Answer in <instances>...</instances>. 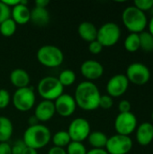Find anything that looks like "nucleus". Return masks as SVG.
<instances>
[{
  "mask_svg": "<svg viewBox=\"0 0 153 154\" xmlns=\"http://www.w3.org/2000/svg\"><path fill=\"white\" fill-rule=\"evenodd\" d=\"M101 97L97 86L92 81H83L79 83L75 90L74 99L77 106L85 111H93L99 107Z\"/></svg>",
  "mask_w": 153,
  "mask_h": 154,
  "instance_id": "f257e3e1",
  "label": "nucleus"
},
{
  "mask_svg": "<svg viewBox=\"0 0 153 154\" xmlns=\"http://www.w3.org/2000/svg\"><path fill=\"white\" fill-rule=\"evenodd\" d=\"M51 140V133L50 129L41 124L29 125L24 131L23 142L26 147L38 151L49 144Z\"/></svg>",
  "mask_w": 153,
  "mask_h": 154,
  "instance_id": "f03ea898",
  "label": "nucleus"
},
{
  "mask_svg": "<svg viewBox=\"0 0 153 154\" xmlns=\"http://www.w3.org/2000/svg\"><path fill=\"white\" fill-rule=\"evenodd\" d=\"M122 20L126 29L133 33L144 32L148 25V19L144 12L134 5L126 7L122 14Z\"/></svg>",
  "mask_w": 153,
  "mask_h": 154,
  "instance_id": "7ed1b4c3",
  "label": "nucleus"
},
{
  "mask_svg": "<svg viewBox=\"0 0 153 154\" xmlns=\"http://www.w3.org/2000/svg\"><path fill=\"white\" fill-rule=\"evenodd\" d=\"M38 61L47 68H57L62 64L64 60V54L62 51L55 45H43L36 53Z\"/></svg>",
  "mask_w": 153,
  "mask_h": 154,
  "instance_id": "20e7f679",
  "label": "nucleus"
},
{
  "mask_svg": "<svg viewBox=\"0 0 153 154\" xmlns=\"http://www.w3.org/2000/svg\"><path fill=\"white\" fill-rule=\"evenodd\" d=\"M37 91L43 100L53 102L63 94L64 88L59 81L58 78L48 76L42 78L39 81Z\"/></svg>",
  "mask_w": 153,
  "mask_h": 154,
  "instance_id": "39448f33",
  "label": "nucleus"
},
{
  "mask_svg": "<svg viewBox=\"0 0 153 154\" xmlns=\"http://www.w3.org/2000/svg\"><path fill=\"white\" fill-rule=\"evenodd\" d=\"M36 96L34 88L27 87L18 88L14 91L12 97V103L15 109L20 112H28L35 105Z\"/></svg>",
  "mask_w": 153,
  "mask_h": 154,
  "instance_id": "423d86ee",
  "label": "nucleus"
},
{
  "mask_svg": "<svg viewBox=\"0 0 153 154\" xmlns=\"http://www.w3.org/2000/svg\"><path fill=\"white\" fill-rule=\"evenodd\" d=\"M121 37V29L115 23L109 22L104 23L97 29L96 41L103 47H112L115 45Z\"/></svg>",
  "mask_w": 153,
  "mask_h": 154,
  "instance_id": "0eeeda50",
  "label": "nucleus"
},
{
  "mask_svg": "<svg viewBox=\"0 0 153 154\" xmlns=\"http://www.w3.org/2000/svg\"><path fill=\"white\" fill-rule=\"evenodd\" d=\"M67 132L71 139V142L82 143L83 141L87 139L88 135L91 133L90 124L85 118H75L69 124Z\"/></svg>",
  "mask_w": 153,
  "mask_h": 154,
  "instance_id": "6e6552de",
  "label": "nucleus"
},
{
  "mask_svg": "<svg viewBox=\"0 0 153 154\" xmlns=\"http://www.w3.org/2000/svg\"><path fill=\"white\" fill-rule=\"evenodd\" d=\"M125 76L129 82L142 86L149 82L151 79V71L145 64L141 62H133L128 66Z\"/></svg>",
  "mask_w": 153,
  "mask_h": 154,
  "instance_id": "1a4fd4ad",
  "label": "nucleus"
},
{
  "mask_svg": "<svg viewBox=\"0 0 153 154\" xmlns=\"http://www.w3.org/2000/svg\"><path fill=\"white\" fill-rule=\"evenodd\" d=\"M133 148V140L130 136L115 134L108 138L106 151L108 154H127Z\"/></svg>",
  "mask_w": 153,
  "mask_h": 154,
  "instance_id": "9d476101",
  "label": "nucleus"
},
{
  "mask_svg": "<svg viewBox=\"0 0 153 154\" xmlns=\"http://www.w3.org/2000/svg\"><path fill=\"white\" fill-rule=\"evenodd\" d=\"M115 129L117 134L129 136L137 129V118L132 112L119 113L115 120Z\"/></svg>",
  "mask_w": 153,
  "mask_h": 154,
  "instance_id": "9b49d317",
  "label": "nucleus"
},
{
  "mask_svg": "<svg viewBox=\"0 0 153 154\" xmlns=\"http://www.w3.org/2000/svg\"><path fill=\"white\" fill-rule=\"evenodd\" d=\"M129 80L124 74L113 76L106 84V92L111 97H119L128 89Z\"/></svg>",
  "mask_w": 153,
  "mask_h": 154,
  "instance_id": "f8f14e48",
  "label": "nucleus"
},
{
  "mask_svg": "<svg viewBox=\"0 0 153 154\" xmlns=\"http://www.w3.org/2000/svg\"><path fill=\"white\" fill-rule=\"evenodd\" d=\"M53 103L56 113L62 117H69L72 116L77 108V104L74 97L69 94L63 93Z\"/></svg>",
  "mask_w": 153,
  "mask_h": 154,
  "instance_id": "ddd939ff",
  "label": "nucleus"
},
{
  "mask_svg": "<svg viewBox=\"0 0 153 154\" xmlns=\"http://www.w3.org/2000/svg\"><path fill=\"white\" fill-rule=\"evenodd\" d=\"M80 72L84 78L88 81L96 80L100 79L104 74L103 65L95 60H85L80 66Z\"/></svg>",
  "mask_w": 153,
  "mask_h": 154,
  "instance_id": "4468645a",
  "label": "nucleus"
},
{
  "mask_svg": "<svg viewBox=\"0 0 153 154\" xmlns=\"http://www.w3.org/2000/svg\"><path fill=\"white\" fill-rule=\"evenodd\" d=\"M55 106L52 101L42 100L34 109V116L38 122H47L55 115Z\"/></svg>",
  "mask_w": 153,
  "mask_h": 154,
  "instance_id": "2eb2a0df",
  "label": "nucleus"
},
{
  "mask_svg": "<svg viewBox=\"0 0 153 154\" xmlns=\"http://www.w3.org/2000/svg\"><path fill=\"white\" fill-rule=\"evenodd\" d=\"M136 140L142 146H147L153 141V125L144 122L136 129Z\"/></svg>",
  "mask_w": 153,
  "mask_h": 154,
  "instance_id": "dca6fc26",
  "label": "nucleus"
},
{
  "mask_svg": "<svg viewBox=\"0 0 153 154\" xmlns=\"http://www.w3.org/2000/svg\"><path fill=\"white\" fill-rule=\"evenodd\" d=\"M11 18L16 24H26L31 19V10L27 5H23L19 2L18 5L11 8Z\"/></svg>",
  "mask_w": 153,
  "mask_h": 154,
  "instance_id": "f3484780",
  "label": "nucleus"
},
{
  "mask_svg": "<svg viewBox=\"0 0 153 154\" xmlns=\"http://www.w3.org/2000/svg\"><path fill=\"white\" fill-rule=\"evenodd\" d=\"M10 82L14 87L18 88L29 87L31 79L28 72L23 69H15L10 73Z\"/></svg>",
  "mask_w": 153,
  "mask_h": 154,
  "instance_id": "a211bd4d",
  "label": "nucleus"
},
{
  "mask_svg": "<svg viewBox=\"0 0 153 154\" xmlns=\"http://www.w3.org/2000/svg\"><path fill=\"white\" fill-rule=\"evenodd\" d=\"M78 33L82 40L87 42H91L96 40L97 28L91 22H82L78 27Z\"/></svg>",
  "mask_w": 153,
  "mask_h": 154,
  "instance_id": "6ab92c4d",
  "label": "nucleus"
},
{
  "mask_svg": "<svg viewBox=\"0 0 153 154\" xmlns=\"http://www.w3.org/2000/svg\"><path fill=\"white\" fill-rule=\"evenodd\" d=\"M33 24L38 26H44L50 22V13L46 8L35 6L31 10V19Z\"/></svg>",
  "mask_w": 153,
  "mask_h": 154,
  "instance_id": "aec40b11",
  "label": "nucleus"
},
{
  "mask_svg": "<svg viewBox=\"0 0 153 154\" xmlns=\"http://www.w3.org/2000/svg\"><path fill=\"white\" fill-rule=\"evenodd\" d=\"M13 132L14 126L11 120L5 116H0V143H7Z\"/></svg>",
  "mask_w": 153,
  "mask_h": 154,
  "instance_id": "412c9836",
  "label": "nucleus"
},
{
  "mask_svg": "<svg viewBox=\"0 0 153 154\" xmlns=\"http://www.w3.org/2000/svg\"><path fill=\"white\" fill-rule=\"evenodd\" d=\"M87 140L89 144L93 147V149H104L106 148V145L107 143L108 137L106 134L102 132L95 131L90 133V134L87 137Z\"/></svg>",
  "mask_w": 153,
  "mask_h": 154,
  "instance_id": "4be33fe9",
  "label": "nucleus"
},
{
  "mask_svg": "<svg viewBox=\"0 0 153 154\" xmlns=\"http://www.w3.org/2000/svg\"><path fill=\"white\" fill-rule=\"evenodd\" d=\"M51 141L55 147L63 148V149L71 143V139L67 131H59L55 133L51 136Z\"/></svg>",
  "mask_w": 153,
  "mask_h": 154,
  "instance_id": "5701e85b",
  "label": "nucleus"
},
{
  "mask_svg": "<svg viewBox=\"0 0 153 154\" xmlns=\"http://www.w3.org/2000/svg\"><path fill=\"white\" fill-rule=\"evenodd\" d=\"M124 49L129 52H135L140 49V38L139 33L131 32L124 40Z\"/></svg>",
  "mask_w": 153,
  "mask_h": 154,
  "instance_id": "b1692460",
  "label": "nucleus"
},
{
  "mask_svg": "<svg viewBox=\"0 0 153 154\" xmlns=\"http://www.w3.org/2000/svg\"><path fill=\"white\" fill-rule=\"evenodd\" d=\"M16 28H17V24L10 17L0 24V33L4 37H11L15 33Z\"/></svg>",
  "mask_w": 153,
  "mask_h": 154,
  "instance_id": "393cba45",
  "label": "nucleus"
},
{
  "mask_svg": "<svg viewBox=\"0 0 153 154\" xmlns=\"http://www.w3.org/2000/svg\"><path fill=\"white\" fill-rule=\"evenodd\" d=\"M140 38V49H142L146 52L153 51V36L149 32H142L139 33Z\"/></svg>",
  "mask_w": 153,
  "mask_h": 154,
  "instance_id": "a878e982",
  "label": "nucleus"
},
{
  "mask_svg": "<svg viewBox=\"0 0 153 154\" xmlns=\"http://www.w3.org/2000/svg\"><path fill=\"white\" fill-rule=\"evenodd\" d=\"M76 78H77L76 74L73 70L64 69L60 73L58 79L60 82V84L63 86V88H65V87H69L73 85L76 81Z\"/></svg>",
  "mask_w": 153,
  "mask_h": 154,
  "instance_id": "bb28decb",
  "label": "nucleus"
},
{
  "mask_svg": "<svg viewBox=\"0 0 153 154\" xmlns=\"http://www.w3.org/2000/svg\"><path fill=\"white\" fill-rule=\"evenodd\" d=\"M66 152L67 154H87V151L82 143L71 142L67 146Z\"/></svg>",
  "mask_w": 153,
  "mask_h": 154,
  "instance_id": "cd10ccee",
  "label": "nucleus"
},
{
  "mask_svg": "<svg viewBox=\"0 0 153 154\" xmlns=\"http://www.w3.org/2000/svg\"><path fill=\"white\" fill-rule=\"evenodd\" d=\"M11 100L12 98H11L10 93L5 88H1L0 89V109L6 108L9 106Z\"/></svg>",
  "mask_w": 153,
  "mask_h": 154,
  "instance_id": "c85d7f7f",
  "label": "nucleus"
},
{
  "mask_svg": "<svg viewBox=\"0 0 153 154\" xmlns=\"http://www.w3.org/2000/svg\"><path fill=\"white\" fill-rule=\"evenodd\" d=\"M134 6L142 12L149 11L152 8L153 0H135Z\"/></svg>",
  "mask_w": 153,
  "mask_h": 154,
  "instance_id": "c756f323",
  "label": "nucleus"
},
{
  "mask_svg": "<svg viewBox=\"0 0 153 154\" xmlns=\"http://www.w3.org/2000/svg\"><path fill=\"white\" fill-rule=\"evenodd\" d=\"M114 105V100L113 97H111L108 95H101L100 100H99V107H101L102 109L107 110L110 109Z\"/></svg>",
  "mask_w": 153,
  "mask_h": 154,
  "instance_id": "7c9ffc66",
  "label": "nucleus"
},
{
  "mask_svg": "<svg viewBox=\"0 0 153 154\" xmlns=\"http://www.w3.org/2000/svg\"><path fill=\"white\" fill-rule=\"evenodd\" d=\"M11 17V8L3 1H0V24L6 19Z\"/></svg>",
  "mask_w": 153,
  "mask_h": 154,
  "instance_id": "2f4dec72",
  "label": "nucleus"
},
{
  "mask_svg": "<svg viewBox=\"0 0 153 154\" xmlns=\"http://www.w3.org/2000/svg\"><path fill=\"white\" fill-rule=\"evenodd\" d=\"M103 48H104V47H103V46L100 44V42H99L98 41H96V40H95V41L89 42V44H88V51H90V53L95 54V55L99 54V53L102 51Z\"/></svg>",
  "mask_w": 153,
  "mask_h": 154,
  "instance_id": "473e14b6",
  "label": "nucleus"
},
{
  "mask_svg": "<svg viewBox=\"0 0 153 154\" xmlns=\"http://www.w3.org/2000/svg\"><path fill=\"white\" fill-rule=\"evenodd\" d=\"M25 144L23 142V140H18L16 141L13 146H11V150H12V154H22L23 152V150L25 149Z\"/></svg>",
  "mask_w": 153,
  "mask_h": 154,
  "instance_id": "72a5a7b5",
  "label": "nucleus"
},
{
  "mask_svg": "<svg viewBox=\"0 0 153 154\" xmlns=\"http://www.w3.org/2000/svg\"><path fill=\"white\" fill-rule=\"evenodd\" d=\"M131 103L128 100H122L118 105V109L120 113H128L131 112Z\"/></svg>",
  "mask_w": 153,
  "mask_h": 154,
  "instance_id": "f704fd0d",
  "label": "nucleus"
},
{
  "mask_svg": "<svg viewBox=\"0 0 153 154\" xmlns=\"http://www.w3.org/2000/svg\"><path fill=\"white\" fill-rule=\"evenodd\" d=\"M0 154H12L11 145L8 143H0Z\"/></svg>",
  "mask_w": 153,
  "mask_h": 154,
  "instance_id": "c9c22d12",
  "label": "nucleus"
},
{
  "mask_svg": "<svg viewBox=\"0 0 153 154\" xmlns=\"http://www.w3.org/2000/svg\"><path fill=\"white\" fill-rule=\"evenodd\" d=\"M48 154H67V152H66V150L63 148H59V147L53 146L49 150Z\"/></svg>",
  "mask_w": 153,
  "mask_h": 154,
  "instance_id": "e433bc0d",
  "label": "nucleus"
},
{
  "mask_svg": "<svg viewBox=\"0 0 153 154\" xmlns=\"http://www.w3.org/2000/svg\"><path fill=\"white\" fill-rule=\"evenodd\" d=\"M49 4H50L49 0H36L35 1V6H37V7L46 8V6Z\"/></svg>",
  "mask_w": 153,
  "mask_h": 154,
  "instance_id": "4c0bfd02",
  "label": "nucleus"
},
{
  "mask_svg": "<svg viewBox=\"0 0 153 154\" xmlns=\"http://www.w3.org/2000/svg\"><path fill=\"white\" fill-rule=\"evenodd\" d=\"M87 154H108L105 149H91Z\"/></svg>",
  "mask_w": 153,
  "mask_h": 154,
  "instance_id": "58836bf2",
  "label": "nucleus"
},
{
  "mask_svg": "<svg viewBox=\"0 0 153 154\" xmlns=\"http://www.w3.org/2000/svg\"><path fill=\"white\" fill-rule=\"evenodd\" d=\"M3 2H4L7 6H9L10 8H12V7L15 6L16 5H18L19 2H20V0H3Z\"/></svg>",
  "mask_w": 153,
  "mask_h": 154,
  "instance_id": "ea45409f",
  "label": "nucleus"
},
{
  "mask_svg": "<svg viewBox=\"0 0 153 154\" xmlns=\"http://www.w3.org/2000/svg\"><path fill=\"white\" fill-rule=\"evenodd\" d=\"M22 154H38V152L34 149L29 148V147H25V149L23 150V152Z\"/></svg>",
  "mask_w": 153,
  "mask_h": 154,
  "instance_id": "a19ab883",
  "label": "nucleus"
},
{
  "mask_svg": "<svg viewBox=\"0 0 153 154\" xmlns=\"http://www.w3.org/2000/svg\"><path fill=\"white\" fill-rule=\"evenodd\" d=\"M28 122H29V125H37V124H38V120L35 118L34 116H32V117H30Z\"/></svg>",
  "mask_w": 153,
  "mask_h": 154,
  "instance_id": "79ce46f5",
  "label": "nucleus"
},
{
  "mask_svg": "<svg viewBox=\"0 0 153 154\" xmlns=\"http://www.w3.org/2000/svg\"><path fill=\"white\" fill-rule=\"evenodd\" d=\"M149 32L153 36V16L149 22Z\"/></svg>",
  "mask_w": 153,
  "mask_h": 154,
  "instance_id": "37998d69",
  "label": "nucleus"
},
{
  "mask_svg": "<svg viewBox=\"0 0 153 154\" xmlns=\"http://www.w3.org/2000/svg\"><path fill=\"white\" fill-rule=\"evenodd\" d=\"M151 14H152V16H153V6H152V8L151 9Z\"/></svg>",
  "mask_w": 153,
  "mask_h": 154,
  "instance_id": "c03bdc74",
  "label": "nucleus"
},
{
  "mask_svg": "<svg viewBox=\"0 0 153 154\" xmlns=\"http://www.w3.org/2000/svg\"><path fill=\"white\" fill-rule=\"evenodd\" d=\"M151 119H152V121H153V112H152V115H151Z\"/></svg>",
  "mask_w": 153,
  "mask_h": 154,
  "instance_id": "a18cd8bd",
  "label": "nucleus"
}]
</instances>
